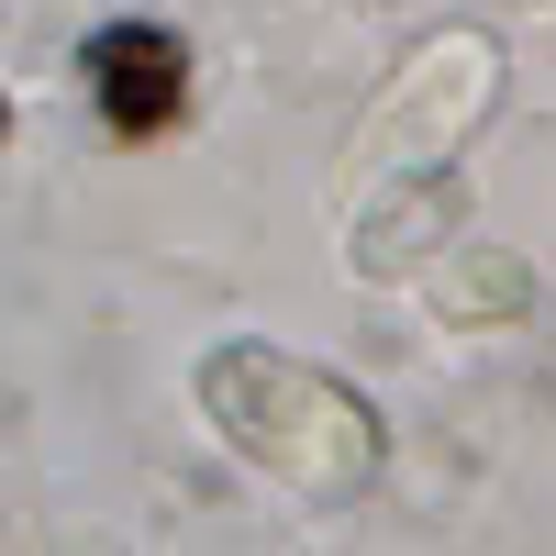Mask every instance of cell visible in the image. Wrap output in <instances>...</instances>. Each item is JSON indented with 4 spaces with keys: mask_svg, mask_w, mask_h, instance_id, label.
<instances>
[{
    "mask_svg": "<svg viewBox=\"0 0 556 556\" xmlns=\"http://www.w3.org/2000/svg\"><path fill=\"white\" fill-rule=\"evenodd\" d=\"M201 401H212V424L235 434L256 468L301 479V490H356L367 468H379V424H367V401L334 390L323 367L278 356V345H223L201 367Z\"/></svg>",
    "mask_w": 556,
    "mask_h": 556,
    "instance_id": "1",
    "label": "cell"
}]
</instances>
